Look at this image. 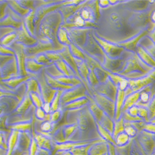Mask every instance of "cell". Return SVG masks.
Returning a JSON list of instances; mask_svg holds the SVG:
<instances>
[{
    "instance_id": "1",
    "label": "cell",
    "mask_w": 155,
    "mask_h": 155,
    "mask_svg": "<svg viewBox=\"0 0 155 155\" xmlns=\"http://www.w3.org/2000/svg\"><path fill=\"white\" fill-rule=\"evenodd\" d=\"M19 132L18 131H15L12 132V135L10 137L9 140V145H8V150L7 155H11L13 150L15 147V145L16 144V142L18 140Z\"/></svg>"
},
{
    "instance_id": "2",
    "label": "cell",
    "mask_w": 155,
    "mask_h": 155,
    "mask_svg": "<svg viewBox=\"0 0 155 155\" xmlns=\"http://www.w3.org/2000/svg\"><path fill=\"white\" fill-rule=\"evenodd\" d=\"M140 96V93H135V94L129 96V97L126 100V101L125 102L124 107V109H127L128 107H132L134 104V103L136 102L138 100Z\"/></svg>"
},
{
    "instance_id": "3",
    "label": "cell",
    "mask_w": 155,
    "mask_h": 155,
    "mask_svg": "<svg viewBox=\"0 0 155 155\" xmlns=\"http://www.w3.org/2000/svg\"><path fill=\"white\" fill-rule=\"evenodd\" d=\"M125 97V93L123 91H119V95H118V99H117V118L119 117V112H120V107L122 105L123 103V101Z\"/></svg>"
},
{
    "instance_id": "4",
    "label": "cell",
    "mask_w": 155,
    "mask_h": 155,
    "mask_svg": "<svg viewBox=\"0 0 155 155\" xmlns=\"http://www.w3.org/2000/svg\"><path fill=\"white\" fill-rule=\"evenodd\" d=\"M139 53H140V55L141 56V57L143 58V59L146 62H147L150 64H151V65H155V61L148 55V54L145 52L143 50H140Z\"/></svg>"
},
{
    "instance_id": "5",
    "label": "cell",
    "mask_w": 155,
    "mask_h": 155,
    "mask_svg": "<svg viewBox=\"0 0 155 155\" xmlns=\"http://www.w3.org/2000/svg\"><path fill=\"white\" fill-rule=\"evenodd\" d=\"M128 140V135L125 134H120L117 139V143L120 145H123L125 144L127 141Z\"/></svg>"
},
{
    "instance_id": "6",
    "label": "cell",
    "mask_w": 155,
    "mask_h": 155,
    "mask_svg": "<svg viewBox=\"0 0 155 155\" xmlns=\"http://www.w3.org/2000/svg\"><path fill=\"white\" fill-rule=\"evenodd\" d=\"M31 100L29 99V98H27L25 100V101L24 102L23 104H22L18 109V112H22L25 110H26L28 108V107L31 105Z\"/></svg>"
},
{
    "instance_id": "7",
    "label": "cell",
    "mask_w": 155,
    "mask_h": 155,
    "mask_svg": "<svg viewBox=\"0 0 155 155\" xmlns=\"http://www.w3.org/2000/svg\"><path fill=\"white\" fill-rule=\"evenodd\" d=\"M12 128L17 129V130H28V129H29L31 128V125L29 124H19V125H17L16 126H13Z\"/></svg>"
},
{
    "instance_id": "8",
    "label": "cell",
    "mask_w": 155,
    "mask_h": 155,
    "mask_svg": "<svg viewBox=\"0 0 155 155\" xmlns=\"http://www.w3.org/2000/svg\"><path fill=\"white\" fill-rule=\"evenodd\" d=\"M36 140H37V144L38 145L39 147H43L44 145V144L45 143V142L47 141V139L42 137V135H38L37 137H36Z\"/></svg>"
},
{
    "instance_id": "9",
    "label": "cell",
    "mask_w": 155,
    "mask_h": 155,
    "mask_svg": "<svg viewBox=\"0 0 155 155\" xmlns=\"http://www.w3.org/2000/svg\"><path fill=\"white\" fill-rule=\"evenodd\" d=\"M125 132H126V133L128 135L131 136V137H133L136 134L135 129L134 127H131V126L127 127L125 128Z\"/></svg>"
},
{
    "instance_id": "10",
    "label": "cell",
    "mask_w": 155,
    "mask_h": 155,
    "mask_svg": "<svg viewBox=\"0 0 155 155\" xmlns=\"http://www.w3.org/2000/svg\"><path fill=\"white\" fill-rule=\"evenodd\" d=\"M31 96H32V99H33V101H34V103H35V104L38 107V108H40L41 106H42V102H41V101H40V99H38V96L35 94H34V93H32V94H31Z\"/></svg>"
},
{
    "instance_id": "11",
    "label": "cell",
    "mask_w": 155,
    "mask_h": 155,
    "mask_svg": "<svg viewBox=\"0 0 155 155\" xmlns=\"http://www.w3.org/2000/svg\"><path fill=\"white\" fill-rule=\"evenodd\" d=\"M37 149V143L34 140L32 141V143H31V150H30V155H35L36 151Z\"/></svg>"
},
{
    "instance_id": "12",
    "label": "cell",
    "mask_w": 155,
    "mask_h": 155,
    "mask_svg": "<svg viewBox=\"0 0 155 155\" xmlns=\"http://www.w3.org/2000/svg\"><path fill=\"white\" fill-rule=\"evenodd\" d=\"M140 99L142 102L146 103L150 99V94L147 93H142L140 94Z\"/></svg>"
},
{
    "instance_id": "13",
    "label": "cell",
    "mask_w": 155,
    "mask_h": 155,
    "mask_svg": "<svg viewBox=\"0 0 155 155\" xmlns=\"http://www.w3.org/2000/svg\"><path fill=\"white\" fill-rule=\"evenodd\" d=\"M59 36H60V41L62 42H66L68 41V38H67V35L66 32H64L63 30H61L60 31V34H59Z\"/></svg>"
},
{
    "instance_id": "14",
    "label": "cell",
    "mask_w": 155,
    "mask_h": 155,
    "mask_svg": "<svg viewBox=\"0 0 155 155\" xmlns=\"http://www.w3.org/2000/svg\"><path fill=\"white\" fill-rule=\"evenodd\" d=\"M91 14H90V12L87 10H83L81 12V18L84 20H88L91 18Z\"/></svg>"
},
{
    "instance_id": "15",
    "label": "cell",
    "mask_w": 155,
    "mask_h": 155,
    "mask_svg": "<svg viewBox=\"0 0 155 155\" xmlns=\"http://www.w3.org/2000/svg\"><path fill=\"white\" fill-rule=\"evenodd\" d=\"M29 84L31 86H32V87H29V90H32V91H34L35 92L38 91V85L37 83H36L35 81L34 80H31L30 82L29 83Z\"/></svg>"
},
{
    "instance_id": "16",
    "label": "cell",
    "mask_w": 155,
    "mask_h": 155,
    "mask_svg": "<svg viewBox=\"0 0 155 155\" xmlns=\"http://www.w3.org/2000/svg\"><path fill=\"white\" fill-rule=\"evenodd\" d=\"M15 37H16V35H15V34L10 35L9 36H8L5 38H4V40L3 41L2 43L4 45H7L9 42H10L11 41L13 40V38H15Z\"/></svg>"
},
{
    "instance_id": "17",
    "label": "cell",
    "mask_w": 155,
    "mask_h": 155,
    "mask_svg": "<svg viewBox=\"0 0 155 155\" xmlns=\"http://www.w3.org/2000/svg\"><path fill=\"white\" fill-rule=\"evenodd\" d=\"M99 130H100V132H101V134L102 135L103 137H104L106 138H107V139H108V140H112L110 136L107 133V132L104 130V128H102L101 127H99Z\"/></svg>"
},
{
    "instance_id": "18",
    "label": "cell",
    "mask_w": 155,
    "mask_h": 155,
    "mask_svg": "<svg viewBox=\"0 0 155 155\" xmlns=\"http://www.w3.org/2000/svg\"><path fill=\"white\" fill-rule=\"evenodd\" d=\"M60 94H58L55 97V99L54 101L53 104H52V109L53 110H56L58 108V100H59V97H60Z\"/></svg>"
},
{
    "instance_id": "19",
    "label": "cell",
    "mask_w": 155,
    "mask_h": 155,
    "mask_svg": "<svg viewBox=\"0 0 155 155\" xmlns=\"http://www.w3.org/2000/svg\"><path fill=\"white\" fill-rule=\"evenodd\" d=\"M85 102H86V100H81V101H78V102H74V103H73L72 104H70V105H68L67 107H76V106H81V105H82V104H84Z\"/></svg>"
},
{
    "instance_id": "20",
    "label": "cell",
    "mask_w": 155,
    "mask_h": 155,
    "mask_svg": "<svg viewBox=\"0 0 155 155\" xmlns=\"http://www.w3.org/2000/svg\"><path fill=\"white\" fill-rule=\"evenodd\" d=\"M75 24L76 25H78V26H83V25L84 24V19L81 16L77 17L75 20Z\"/></svg>"
},
{
    "instance_id": "21",
    "label": "cell",
    "mask_w": 155,
    "mask_h": 155,
    "mask_svg": "<svg viewBox=\"0 0 155 155\" xmlns=\"http://www.w3.org/2000/svg\"><path fill=\"white\" fill-rule=\"evenodd\" d=\"M36 115L37 116L38 118L39 119H44L45 117V114H44V112L41 109V108H38L37 110V112H36Z\"/></svg>"
},
{
    "instance_id": "22",
    "label": "cell",
    "mask_w": 155,
    "mask_h": 155,
    "mask_svg": "<svg viewBox=\"0 0 155 155\" xmlns=\"http://www.w3.org/2000/svg\"><path fill=\"white\" fill-rule=\"evenodd\" d=\"M58 80L60 82H62V83H67V84H73V83H74V81H77L76 80H74L73 79H68V78H60Z\"/></svg>"
},
{
    "instance_id": "23",
    "label": "cell",
    "mask_w": 155,
    "mask_h": 155,
    "mask_svg": "<svg viewBox=\"0 0 155 155\" xmlns=\"http://www.w3.org/2000/svg\"><path fill=\"white\" fill-rule=\"evenodd\" d=\"M123 129V125H122V121L119 122L117 124L115 125V132H116V134L119 133L120 131H121Z\"/></svg>"
},
{
    "instance_id": "24",
    "label": "cell",
    "mask_w": 155,
    "mask_h": 155,
    "mask_svg": "<svg viewBox=\"0 0 155 155\" xmlns=\"http://www.w3.org/2000/svg\"><path fill=\"white\" fill-rule=\"evenodd\" d=\"M138 113L143 117H147V111L144 108H140L138 109Z\"/></svg>"
},
{
    "instance_id": "25",
    "label": "cell",
    "mask_w": 155,
    "mask_h": 155,
    "mask_svg": "<svg viewBox=\"0 0 155 155\" xmlns=\"http://www.w3.org/2000/svg\"><path fill=\"white\" fill-rule=\"evenodd\" d=\"M50 128H51V125L48 122L44 123L42 126V130L44 131H48L50 130Z\"/></svg>"
},
{
    "instance_id": "26",
    "label": "cell",
    "mask_w": 155,
    "mask_h": 155,
    "mask_svg": "<svg viewBox=\"0 0 155 155\" xmlns=\"http://www.w3.org/2000/svg\"><path fill=\"white\" fill-rule=\"evenodd\" d=\"M60 117V112H55L54 114L51 115V120L55 122L57 121Z\"/></svg>"
},
{
    "instance_id": "27",
    "label": "cell",
    "mask_w": 155,
    "mask_h": 155,
    "mask_svg": "<svg viewBox=\"0 0 155 155\" xmlns=\"http://www.w3.org/2000/svg\"><path fill=\"white\" fill-rule=\"evenodd\" d=\"M138 109L135 107H132L130 110V114L132 115V116H135L137 115L138 114Z\"/></svg>"
},
{
    "instance_id": "28",
    "label": "cell",
    "mask_w": 155,
    "mask_h": 155,
    "mask_svg": "<svg viewBox=\"0 0 155 155\" xmlns=\"http://www.w3.org/2000/svg\"><path fill=\"white\" fill-rule=\"evenodd\" d=\"M0 52H2L3 54L5 53V54H13V52H12L11 51L8 50L6 48H4L2 47H0Z\"/></svg>"
},
{
    "instance_id": "29",
    "label": "cell",
    "mask_w": 155,
    "mask_h": 155,
    "mask_svg": "<svg viewBox=\"0 0 155 155\" xmlns=\"http://www.w3.org/2000/svg\"><path fill=\"white\" fill-rule=\"evenodd\" d=\"M73 53L74 54V55H76V56H78V57H82V54L80 52V51L78 50L76 48H75V47H74L73 48Z\"/></svg>"
},
{
    "instance_id": "30",
    "label": "cell",
    "mask_w": 155,
    "mask_h": 155,
    "mask_svg": "<svg viewBox=\"0 0 155 155\" xmlns=\"http://www.w3.org/2000/svg\"><path fill=\"white\" fill-rule=\"evenodd\" d=\"M48 55V58H50V59H54V60H56V59H58V58H59V57L58 56V55H54V54H49V55Z\"/></svg>"
},
{
    "instance_id": "31",
    "label": "cell",
    "mask_w": 155,
    "mask_h": 155,
    "mask_svg": "<svg viewBox=\"0 0 155 155\" xmlns=\"http://www.w3.org/2000/svg\"><path fill=\"white\" fill-rule=\"evenodd\" d=\"M147 129L150 131L155 132V126L154 125H148L147 127Z\"/></svg>"
},
{
    "instance_id": "32",
    "label": "cell",
    "mask_w": 155,
    "mask_h": 155,
    "mask_svg": "<svg viewBox=\"0 0 155 155\" xmlns=\"http://www.w3.org/2000/svg\"><path fill=\"white\" fill-rule=\"evenodd\" d=\"M44 110L46 112H48L49 110H50V106H49V104H48V103H47V104H45V105L44 106Z\"/></svg>"
},
{
    "instance_id": "33",
    "label": "cell",
    "mask_w": 155,
    "mask_h": 155,
    "mask_svg": "<svg viewBox=\"0 0 155 155\" xmlns=\"http://www.w3.org/2000/svg\"><path fill=\"white\" fill-rule=\"evenodd\" d=\"M151 19L155 22V11L153 12L151 15Z\"/></svg>"
},
{
    "instance_id": "34",
    "label": "cell",
    "mask_w": 155,
    "mask_h": 155,
    "mask_svg": "<svg viewBox=\"0 0 155 155\" xmlns=\"http://www.w3.org/2000/svg\"><path fill=\"white\" fill-rule=\"evenodd\" d=\"M3 138L2 137V135H0V145H3Z\"/></svg>"
},
{
    "instance_id": "35",
    "label": "cell",
    "mask_w": 155,
    "mask_h": 155,
    "mask_svg": "<svg viewBox=\"0 0 155 155\" xmlns=\"http://www.w3.org/2000/svg\"><path fill=\"white\" fill-rule=\"evenodd\" d=\"M64 155H71V154L70 153H67L64 154Z\"/></svg>"
}]
</instances>
